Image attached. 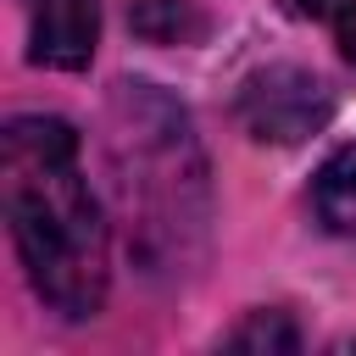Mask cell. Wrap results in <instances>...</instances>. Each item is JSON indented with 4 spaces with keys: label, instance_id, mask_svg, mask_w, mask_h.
Instances as JSON below:
<instances>
[{
    "label": "cell",
    "instance_id": "6da1fadb",
    "mask_svg": "<svg viewBox=\"0 0 356 356\" xmlns=\"http://www.w3.org/2000/svg\"><path fill=\"white\" fill-rule=\"evenodd\" d=\"M0 206L33 295L83 323L106 300V217L78 161V134L61 117L28 111L0 134Z\"/></svg>",
    "mask_w": 356,
    "mask_h": 356
},
{
    "label": "cell",
    "instance_id": "7a4b0ae2",
    "mask_svg": "<svg viewBox=\"0 0 356 356\" xmlns=\"http://www.w3.org/2000/svg\"><path fill=\"white\" fill-rule=\"evenodd\" d=\"M239 122L250 139H267V145H300L306 134H317L334 111L328 100V83L306 67H267V72H250L239 100H234Z\"/></svg>",
    "mask_w": 356,
    "mask_h": 356
},
{
    "label": "cell",
    "instance_id": "3957f363",
    "mask_svg": "<svg viewBox=\"0 0 356 356\" xmlns=\"http://www.w3.org/2000/svg\"><path fill=\"white\" fill-rule=\"evenodd\" d=\"M28 17V61L78 72L100 39V0H22Z\"/></svg>",
    "mask_w": 356,
    "mask_h": 356
},
{
    "label": "cell",
    "instance_id": "277c9868",
    "mask_svg": "<svg viewBox=\"0 0 356 356\" xmlns=\"http://www.w3.org/2000/svg\"><path fill=\"white\" fill-rule=\"evenodd\" d=\"M312 211L328 234L356 239V145H339L312 178Z\"/></svg>",
    "mask_w": 356,
    "mask_h": 356
},
{
    "label": "cell",
    "instance_id": "5b68a950",
    "mask_svg": "<svg viewBox=\"0 0 356 356\" xmlns=\"http://www.w3.org/2000/svg\"><path fill=\"white\" fill-rule=\"evenodd\" d=\"M206 22L189 0H139L134 6V33L156 39V44H178V39H195Z\"/></svg>",
    "mask_w": 356,
    "mask_h": 356
},
{
    "label": "cell",
    "instance_id": "8992f818",
    "mask_svg": "<svg viewBox=\"0 0 356 356\" xmlns=\"http://www.w3.org/2000/svg\"><path fill=\"white\" fill-rule=\"evenodd\" d=\"M222 345L228 350H300V334L284 312H250Z\"/></svg>",
    "mask_w": 356,
    "mask_h": 356
},
{
    "label": "cell",
    "instance_id": "52a82bcc",
    "mask_svg": "<svg viewBox=\"0 0 356 356\" xmlns=\"http://www.w3.org/2000/svg\"><path fill=\"white\" fill-rule=\"evenodd\" d=\"M295 11L317 17V22L334 33L339 56H345V61H356V0H295Z\"/></svg>",
    "mask_w": 356,
    "mask_h": 356
}]
</instances>
